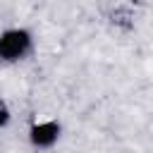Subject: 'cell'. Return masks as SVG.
I'll return each mask as SVG.
<instances>
[{"instance_id": "cell-1", "label": "cell", "mask_w": 153, "mask_h": 153, "mask_svg": "<svg viewBox=\"0 0 153 153\" xmlns=\"http://www.w3.org/2000/svg\"><path fill=\"white\" fill-rule=\"evenodd\" d=\"M33 48V36L29 29L14 26L0 33V60L2 62H19Z\"/></svg>"}, {"instance_id": "cell-2", "label": "cell", "mask_w": 153, "mask_h": 153, "mask_svg": "<svg viewBox=\"0 0 153 153\" xmlns=\"http://www.w3.org/2000/svg\"><path fill=\"white\" fill-rule=\"evenodd\" d=\"M60 131H62V129H60V124H57L55 120L36 122V124H31V129H29V141H31L33 148H50V146L57 143Z\"/></svg>"}, {"instance_id": "cell-3", "label": "cell", "mask_w": 153, "mask_h": 153, "mask_svg": "<svg viewBox=\"0 0 153 153\" xmlns=\"http://www.w3.org/2000/svg\"><path fill=\"white\" fill-rule=\"evenodd\" d=\"M7 122H10V110H7V105L0 100V129H2Z\"/></svg>"}]
</instances>
